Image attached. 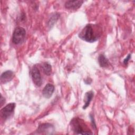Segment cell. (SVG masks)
<instances>
[{"instance_id": "cell-1", "label": "cell", "mask_w": 135, "mask_h": 135, "mask_svg": "<svg viewBox=\"0 0 135 135\" xmlns=\"http://www.w3.org/2000/svg\"><path fill=\"white\" fill-rule=\"evenodd\" d=\"M101 35V28L97 25L89 24L81 30L79 37L86 42L93 43L97 41Z\"/></svg>"}, {"instance_id": "cell-2", "label": "cell", "mask_w": 135, "mask_h": 135, "mask_svg": "<svg viewBox=\"0 0 135 135\" xmlns=\"http://www.w3.org/2000/svg\"><path fill=\"white\" fill-rule=\"evenodd\" d=\"M72 129L76 134H92L93 133L88 128L83 121L79 118L72 119L70 122Z\"/></svg>"}, {"instance_id": "cell-3", "label": "cell", "mask_w": 135, "mask_h": 135, "mask_svg": "<svg viewBox=\"0 0 135 135\" xmlns=\"http://www.w3.org/2000/svg\"><path fill=\"white\" fill-rule=\"evenodd\" d=\"M26 36V31L21 26L16 27L14 31L12 36V42L15 44H20L23 42Z\"/></svg>"}, {"instance_id": "cell-4", "label": "cell", "mask_w": 135, "mask_h": 135, "mask_svg": "<svg viewBox=\"0 0 135 135\" xmlns=\"http://www.w3.org/2000/svg\"><path fill=\"white\" fill-rule=\"evenodd\" d=\"M31 75L34 84L36 86H41L42 84V79L40 71L36 65H34L32 68Z\"/></svg>"}, {"instance_id": "cell-5", "label": "cell", "mask_w": 135, "mask_h": 135, "mask_svg": "<svg viewBox=\"0 0 135 135\" xmlns=\"http://www.w3.org/2000/svg\"><path fill=\"white\" fill-rule=\"evenodd\" d=\"M15 106V103L13 102L7 104L1 110V117L4 120L8 119L13 113Z\"/></svg>"}, {"instance_id": "cell-6", "label": "cell", "mask_w": 135, "mask_h": 135, "mask_svg": "<svg viewBox=\"0 0 135 135\" xmlns=\"http://www.w3.org/2000/svg\"><path fill=\"white\" fill-rule=\"evenodd\" d=\"M54 131V127L50 123L41 124L38 127L36 130L38 133L42 134H53Z\"/></svg>"}, {"instance_id": "cell-7", "label": "cell", "mask_w": 135, "mask_h": 135, "mask_svg": "<svg viewBox=\"0 0 135 135\" xmlns=\"http://www.w3.org/2000/svg\"><path fill=\"white\" fill-rule=\"evenodd\" d=\"M83 3V1H68L65 3V7L69 9L76 10L81 6Z\"/></svg>"}, {"instance_id": "cell-8", "label": "cell", "mask_w": 135, "mask_h": 135, "mask_svg": "<svg viewBox=\"0 0 135 135\" xmlns=\"http://www.w3.org/2000/svg\"><path fill=\"white\" fill-rule=\"evenodd\" d=\"M14 76V72L11 70L4 72L1 75V82L2 83H6L11 81Z\"/></svg>"}, {"instance_id": "cell-9", "label": "cell", "mask_w": 135, "mask_h": 135, "mask_svg": "<svg viewBox=\"0 0 135 135\" xmlns=\"http://www.w3.org/2000/svg\"><path fill=\"white\" fill-rule=\"evenodd\" d=\"M54 91V86L51 83H47L43 89L42 94L45 98L49 99L52 95Z\"/></svg>"}, {"instance_id": "cell-10", "label": "cell", "mask_w": 135, "mask_h": 135, "mask_svg": "<svg viewBox=\"0 0 135 135\" xmlns=\"http://www.w3.org/2000/svg\"><path fill=\"white\" fill-rule=\"evenodd\" d=\"M93 97V91H89L85 93V95H84V104L83 105V106L82 107L83 109L85 110L89 107Z\"/></svg>"}, {"instance_id": "cell-11", "label": "cell", "mask_w": 135, "mask_h": 135, "mask_svg": "<svg viewBox=\"0 0 135 135\" xmlns=\"http://www.w3.org/2000/svg\"><path fill=\"white\" fill-rule=\"evenodd\" d=\"M98 62L100 66L102 68H105L108 66L110 63L108 59L103 54H100L99 56Z\"/></svg>"}, {"instance_id": "cell-12", "label": "cell", "mask_w": 135, "mask_h": 135, "mask_svg": "<svg viewBox=\"0 0 135 135\" xmlns=\"http://www.w3.org/2000/svg\"><path fill=\"white\" fill-rule=\"evenodd\" d=\"M42 69L43 72L47 75H50L52 73V66L51 64L47 62H45L43 64Z\"/></svg>"}, {"instance_id": "cell-13", "label": "cell", "mask_w": 135, "mask_h": 135, "mask_svg": "<svg viewBox=\"0 0 135 135\" xmlns=\"http://www.w3.org/2000/svg\"><path fill=\"white\" fill-rule=\"evenodd\" d=\"M60 16V15L58 13H54L51 17H50L49 21V24L48 26L51 27L53 26L54 23L56 22V21L59 18V17Z\"/></svg>"}, {"instance_id": "cell-14", "label": "cell", "mask_w": 135, "mask_h": 135, "mask_svg": "<svg viewBox=\"0 0 135 135\" xmlns=\"http://www.w3.org/2000/svg\"><path fill=\"white\" fill-rule=\"evenodd\" d=\"M90 119H91V123H92V127L94 129H96V124H95V122L94 121V119L93 115L92 114H90Z\"/></svg>"}, {"instance_id": "cell-15", "label": "cell", "mask_w": 135, "mask_h": 135, "mask_svg": "<svg viewBox=\"0 0 135 135\" xmlns=\"http://www.w3.org/2000/svg\"><path fill=\"white\" fill-rule=\"evenodd\" d=\"M130 58H131V54H129L128 55V56H127V57L124 60V61H123V63H124V64H127L128 63V61H129V60H130Z\"/></svg>"}, {"instance_id": "cell-16", "label": "cell", "mask_w": 135, "mask_h": 135, "mask_svg": "<svg viewBox=\"0 0 135 135\" xmlns=\"http://www.w3.org/2000/svg\"><path fill=\"white\" fill-rule=\"evenodd\" d=\"M84 82H85V84H91V83L92 82V80H91L90 78H88L84 80Z\"/></svg>"}, {"instance_id": "cell-17", "label": "cell", "mask_w": 135, "mask_h": 135, "mask_svg": "<svg viewBox=\"0 0 135 135\" xmlns=\"http://www.w3.org/2000/svg\"><path fill=\"white\" fill-rule=\"evenodd\" d=\"M1 105H3V104L5 103V99L4 98H3V97L2 96V95H1Z\"/></svg>"}]
</instances>
